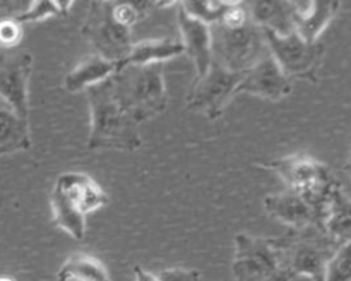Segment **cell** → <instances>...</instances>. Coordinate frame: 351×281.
<instances>
[{
	"mask_svg": "<svg viewBox=\"0 0 351 281\" xmlns=\"http://www.w3.org/2000/svg\"><path fill=\"white\" fill-rule=\"evenodd\" d=\"M291 92L292 80L284 74L269 51L243 74L236 88V95L248 93L273 103L281 101Z\"/></svg>",
	"mask_w": 351,
	"mask_h": 281,
	"instance_id": "obj_12",
	"label": "cell"
},
{
	"mask_svg": "<svg viewBox=\"0 0 351 281\" xmlns=\"http://www.w3.org/2000/svg\"><path fill=\"white\" fill-rule=\"evenodd\" d=\"M262 32L269 53L288 78L317 81L325 51L321 42H308L295 32L284 36L263 29Z\"/></svg>",
	"mask_w": 351,
	"mask_h": 281,
	"instance_id": "obj_9",
	"label": "cell"
},
{
	"mask_svg": "<svg viewBox=\"0 0 351 281\" xmlns=\"http://www.w3.org/2000/svg\"><path fill=\"white\" fill-rule=\"evenodd\" d=\"M117 69L118 63L107 60L97 53H92L84 58L66 74L63 86L70 93L86 90L89 86L110 78Z\"/></svg>",
	"mask_w": 351,
	"mask_h": 281,
	"instance_id": "obj_18",
	"label": "cell"
},
{
	"mask_svg": "<svg viewBox=\"0 0 351 281\" xmlns=\"http://www.w3.org/2000/svg\"><path fill=\"white\" fill-rule=\"evenodd\" d=\"M340 3L337 0L291 1L295 33L308 42H317L322 32L335 19Z\"/></svg>",
	"mask_w": 351,
	"mask_h": 281,
	"instance_id": "obj_15",
	"label": "cell"
},
{
	"mask_svg": "<svg viewBox=\"0 0 351 281\" xmlns=\"http://www.w3.org/2000/svg\"><path fill=\"white\" fill-rule=\"evenodd\" d=\"M129 27L112 14V1H90L82 25V34L101 58L121 63L133 45Z\"/></svg>",
	"mask_w": 351,
	"mask_h": 281,
	"instance_id": "obj_8",
	"label": "cell"
},
{
	"mask_svg": "<svg viewBox=\"0 0 351 281\" xmlns=\"http://www.w3.org/2000/svg\"><path fill=\"white\" fill-rule=\"evenodd\" d=\"M22 37V27L14 19H5L0 22V45L12 47L19 42Z\"/></svg>",
	"mask_w": 351,
	"mask_h": 281,
	"instance_id": "obj_26",
	"label": "cell"
},
{
	"mask_svg": "<svg viewBox=\"0 0 351 281\" xmlns=\"http://www.w3.org/2000/svg\"><path fill=\"white\" fill-rule=\"evenodd\" d=\"M159 281H200L202 276L196 269L167 267L155 274Z\"/></svg>",
	"mask_w": 351,
	"mask_h": 281,
	"instance_id": "obj_25",
	"label": "cell"
},
{
	"mask_svg": "<svg viewBox=\"0 0 351 281\" xmlns=\"http://www.w3.org/2000/svg\"><path fill=\"white\" fill-rule=\"evenodd\" d=\"M244 7L250 19L263 30H269L280 36L295 32L291 1L256 0L245 1Z\"/></svg>",
	"mask_w": 351,
	"mask_h": 281,
	"instance_id": "obj_16",
	"label": "cell"
},
{
	"mask_svg": "<svg viewBox=\"0 0 351 281\" xmlns=\"http://www.w3.org/2000/svg\"><path fill=\"white\" fill-rule=\"evenodd\" d=\"M106 191L86 173L66 171L58 175L51 192V210L55 225L75 240H82L86 214L108 204Z\"/></svg>",
	"mask_w": 351,
	"mask_h": 281,
	"instance_id": "obj_2",
	"label": "cell"
},
{
	"mask_svg": "<svg viewBox=\"0 0 351 281\" xmlns=\"http://www.w3.org/2000/svg\"><path fill=\"white\" fill-rule=\"evenodd\" d=\"M343 170H344V174L351 181V151H350V155H348V158H347V160H346V163L343 166Z\"/></svg>",
	"mask_w": 351,
	"mask_h": 281,
	"instance_id": "obj_28",
	"label": "cell"
},
{
	"mask_svg": "<svg viewBox=\"0 0 351 281\" xmlns=\"http://www.w3.org/2000/svg\"><path fill=\"white\" fill-rule=\"evenodd\" d=\"M117 100L140 125L162 114L169 101L162 64L125 66L111 75Z\"/></svg>",
	"mask_w": 351,
	"mask_h": 281,
	"instance_id": "obj_3",
	"label": "cell"
},
{
	"mask_svg": "<svg viewBox=\"0 0 351 281\" xmlns=\"http://www.w3.org/2000/svg\"><path fill=\"white\" fill-rule=\"evenodd\" d=\"M177 25L184 52L192 60L196 77H202L213 63L211 29L207 23L188 15L177 3Z\"/></svg>",
	"mask_w": 351,
	"mask_h": 281,
	"instance_id": "obj_14",
	"label": "cell"
},
{
	"mask_svg": "<svg viewBox=\"0 0 351 281\" xmlns=\"http://www.w3.org/2000/svg\"><path fill=\"white\" fill-rule=\"evenodd\" d=\"M185 53L181 41L171 38H149L133 42L128 56L118 63V69L125 66H147L162 64L165 60ZM117 69V70H118Z\"/></svg>",
	"mask_w": 351,
	"mask_h": 281,
	"instance_id": "obj_19",
	"label": "cell"
},
{
	"mask_svg": "<svg viewBox=\"0 0 351 281\" xmlns=\"http://www.w3.org/2000/svg\"><path fill=\"white\" fill-rule=\"evenodd\" d=\"M0 281H14V280L10 278V277H4V276H3V277H0Z\"/></svg>",
	"mask_w": 351,
	"mask_h": 281,
	"instance_id": "obj_29",
	"label": "cell"
},
{
	"mask_svg": "<svg viewBox=\"0 0 351 281\" xmlns=\"http://www.w3.org/2000/svg\"><path fill=\"white\" fill-rule=\"evenodd\" d=\"M213 60L233 73H245L267 51L263 32L252 21L236 29L221 23L210 26Z\"/></svg>",
	"mask_w": 351,
	"mask_h": 281,
	"instance_id": "obj_7",
	"label": "cell"
},
{
	"mask_svg": "<svg viewBox=\"0 0 351 281\" xmlns=\"http://www.w3.org/2000/svg\"><path fill=\"white\" fill-rule=\"evenodd\" d=\"M233 281H291L280 239H263L248 233L234 236L232 260Z\"/></svg>",
	"mask_w": 351,
	"mask_h": 281,
	"instance_id": "obj_4",
	"label": "cell"
},
{
	"mask_svg": "<svg viewBox=\"0 0 351 281\" xmlns=\"http://www.w3.org/2000/svg\"><path fill=\"white\" fill-rule=\"evenodd\" d=\"M33 56L22 52L0 62V101L29 121V78Z\"/></svg>",
	"mask_w": 351,
	"mask_h": 281,
	"instance_id": "obj_13",
	"label": "cell"
},
{
	"mask_svg": "<svg viewBox=\"0 0 351 281\" xmlns=\"http://www.w3.org/2000/svg\"><path fill=\"white\" fill-rule=\"evenodd\" d=\"M261 166L277 174L288 191L324 207L329 192L339 184L328 164L306 154L285 155Z\"/></svg>",
	"mask_w": 351,
	"mask_h": 281,
	"instance_id": "obj_5",
	"label": "cell"
},
{
	"mask_svg": "<svg viewBox=\"0 0 351 281\" xmlns=\"http://www.w3.org/2000/svg\"><path fill=\"white\" fill-rule=\"evenodd\" d=\"M324 281H351V240L336 248L326 263Z\"/></svg>",
	"mask_w": 351,
	"mask_h": 281,
	"instance_id": "obj_22",
	"label": "cell"
},
{
	"mask_svg": "<svg viewBox=\"0 0 351 281\" xmlns=\"http://www.w3.org/2000/svg\"><path fill=\"white\" fill-rule=\"evenodd\" d=\"M90 127L86 147L89 149H117L132 152L143 140L138 123L122 108L115 97L111 77L86 89Z\"/></svg>",
	"mask_w": 351,
	"mask_h": 281,
	"instance_id": "obj_1",
	"label": "cell"
},
{
	"mask_svg": "<svg viewBox=\"0 0 351 281\" xmlns=\"http://www.w3.org/2000/svg\"><path fill=\"white\" fill-rule=\"evenodd\" d=\"M74 1H32L29 8L18 15L14 16V21L18 23L23 22H36V21H43L49 16H59V15H66L73 5Z\"/></svg>",
	"mask_w": 351,
	"mask_h": 281,
	"instance_id": "obj_23",
	"label": "cell"
},
{
	"mask_svg": "<svg viewBox=\"0 0 351 281\" xmlns=\"http://www.w3.org/2000/svg\"><path fill=\"white\" fill-rule=\"evenodd\" d=\"M30 147L29 121L22 119L0 101V155L26 151Z\"/></svg>",
	"mask_w": 351,
	"mask_h": 281,
	"instance_id": "obj_20",
	"label": "cell"
},
{
	"mask_svg": "<svg viewBox=\"0 0 351 281\" xmlns=\"http://www.w3.org/2000/svg\"><path fill=\"white\" fill-rule=\"evenodd\" d=\"M228 4H229V1H208V0L180 1V5L184 8V11L188 15L207 23L208 26L219 22Z\"/></svg>",
	"mask_w": 351,
	"mask_h": 281,
	"instance_id": "obj_24",
	"label": "cell"
},
{
	"mask_svg": "<svg viewBox=\"0 0 351 281\" xmlns=\"http://www.w3.org/2000/svg\"><path fill=\"white\" fill-rule=\"evenodd\" d=\"M243 74L233 73L213 60L206 74L196 77L192 84L185 99L188 110L204 115L208 121H217L236 96V88Z\"/></svg>",
	"mask_w": 351,
	"mask_h": 281,
	"instance_id": "obj_10",
	"label": "cell"
},
{
	"mask_svg": "<svg viewBox=\"0 0 351 281\" xmlns=\"http://www.w3.org/2000/svg\"><path fill=\"white\" fill-rule=\"evenodd\" d=\"M263 208L270 218L288 226L292 232L311 226L324 229L325 207L288 189L266 195L263 197Z\"/></svg>",
	"mask_w": 351,
	"mask_h": 281,
	"instance_id": "obj_11",
	"label": "cell"
},
{
	"mask_svg": "<svg viewBox=\"0 0 351 281\" xmlns=\"http://www.w3.org/2000/svg\"><path fill=\"white\" fill-rule=\"evenodd\" d=\"M133 271H134V278H136V281H159L155 274H152V273L144 270V269L140 267V266H136Z\"/></svg>",
	"mask_w": 351,
	"mask_h": 281,
	"instance_id": "obj_27",
	"label": "cell"
},
{
	"mask_svg": "<svg viewBox=\"0 0 351 281\" xmlns=\"http://www.w3.org/2000/svg\"><path fill=\"white\" fill-rule=\"evenodd\" d=\"M322 226L325 233L339 244L351 240V197L343 191L340 182L328 195Z\"/></svg>",
	"mask_w": 351,
	"mask_h": 281,
	"instance_id": "obj_17",
	"label": "cell"
},
{
	"mask_svg": "<svg viewBox=\"0 0 351 281\" xmlns=\"http://www.w3.org/2000/svg\"><path fill=\"white\" fill-rule=\"evenodd\" d=\"M285 263L292 277L304 276L311 281H324L328 260L340 245L321 228L295 230L280 239Z\"/></svg>",
	"mask_w": 351,
	"mask_h": 281,
	"instance_id": "obj_6",
	"label": "cell"
},
{
	"mask_svg": "<svg viewBox=\"0 0 351 281\" xmlns=\"http://www.w3.org/2000/svg\"><path fill=\"white\" fill-rule=\"evenodd\" d=\"M56 281H111L106 266L92 255L74 254L60 266Z\"/></svg>",
	"mask_w": 351,
	"mask_h": 281,
	"instance_id": "obj_21",
	"label": "cell"
}]
</instances>
